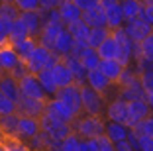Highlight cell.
I'll list each match as a JSON object with an SVG mask.
<instances>
[{
	"label": "cell",
	"mask_w": 153,
	"mask_h": 151,
	"mask_svg": "<svg viewBox=\"0 0 153 151\" xmlns=\"http://www.w3.org/2000/svg\"><path fill=\"white\" fill-rule=\"evenodd\" d=\"M43 14H45V22H43V28H41V33L37 37V41L53 51L55 39L67 26H65V22L59 16V10H49V12H43Z\"/></svg>",
	"instance_id": "7a4b0ae2"
},
{
	"label": "cell",
	"mask_w": 153,
	"mask_h": 151,
	"mask_svg": "<svg viewBox=\"0 0 153 151\" xmlns=\"http://www.w3.org/2000/svg\"><path fill=\"white\" fill-rule=\"evenodd\" d=\"M104 10H106V26H108L110 31L120 30V28L126 26V16H124V12H122L120 2L108 6V8H104Z\"/></svg>",
	"instance_id": "44dd1931"
},
{
	"label": "cell",
	"mask_w": 153,
	"mask_h": 151,
	"mask_svg": "<svg viewBox=\"0 0 153 151\" xmlns=\"http://www.w3.org/2000/svg\"><path fill=\"white\" fill-rule=\"evenodd\" d=\"M59 59H61V57H59L57 53H53L49 47H45V45L39 43L36 49H33V53L26 59V65H27V71H30V73H36V75H37V73L43 71V69L53 67Z\"/></svg>",
	"instance_id": "277c9868"
},
{
	"label": "cell",
	"mask_w": 153,
	"mask_h": 151,
	"mask_svg": "<svg viewBox=\"0 0 153 151\" xmlns=\"http://www.w3.org/2000/svg\"><path fill=\"white\" fill-rule=\"evenodd\" d=\"M39 132H41L39 118L20 114V118H18V128H16V139L27 143V141H32V139L36 138Z\"/></svg>",
	"instance_id": "8992f818"
},
{
	"label": "cell",
	"mask_w": 153,
	"mask_h": 151,
	"mask_svg": "<svg viewBox=\"0 0 153 151\" xmlns=\"http://www.w3.org/2000/svg\"><path fill=\"white\" fill-rule=\"evenodd\" d=\"M143 18L147 20L149 24H151V28H153V4H147V2H143Z\"/></svg>",
	"instance_id": "816d5d0a"
},
{
	"label": "cell",
	"mask_w": 153,
	"mask_h": 151,
	"mask_svg": "<svg viewBox=\"0 0 153 151\" xmlns=\"http://www.w3.org/2000/svg\"><path fill=\"white\" fill-rule=\"evenodd\" d=\"M14 112H18V102L0 92V116H8L14 114Z\"/></svg>",
	"instance_id": "74e56055"
},
{
	"label": "cell",
	"mask_w": 153,
	"mask_h": 151,
	"mask_svg": "<svg viewBox=\"0 0 153 151\" xmlns=\"http://www.w3.org/2000/svg\"><path fill=\"white\" fill-rule=\"evenodd\" d=\"M39 124H41V132H45L51 139H53V141H57V143L61 141V139H65L69 133L73 132V126L71 124L61 122V120H55V118H51L49 114L41 116Z\"/></svg>",
	"instance_id": "5b68a950"
},
{
	"label": "cell",
	"mask_w": 153,
	"mask_h": 151,
	"mask_svg": "<svg viewBox=\"0 0 153 151\" xmlns=\"http://www.w3.org/2000/svg\"><path fill=\"white\" fill-rule=\"evenodd\" d=\"M79 59H81V63L88 69V71L90 69H98L100 61H102V57L98 55V51H96L94 47H90V45H86L81 53H79Z\"/></svg>",
	"instance_id": "f1b7e54d"
},
{
	"label": "cell",
	"mask_w": 153,
	"mask_h": 151,
	"mask_svg": "<svg viewBox=\"0 0 153 151\" xmlns=\"http://www.w3.org/2000/svg\"><path fill=\"white\" fill-rule=\"evenodd\" d=\"M118 89H120V96L124 98V100H135V98H145V89L143 85H141V79L140 75H134L130 77V79L126 80H120L118 83Z\"/></svg>",
	"instance_id": "8fae6325"
},
{
	"label": "cell",
	"mask_w": 153,
	"mask_h": 151,
	"mask_svg": "<svg viewBox=\"0 0 153 151\" xmlns=\"http://www.w3.org/2000/svg\"><path fill=\"white\" fill-rule=\"evenodd\" d=\"M110 33H112V31H110L108 28H92V30H90V33H88V41H86V43H88L90 47L96 49L104 39H106V37L110 36Z\"/></svg>",
	"instance_id": "8d00e7d4"
},
{
	"label": "cell",
	"mask_w": 153,
	"mask_h": 151,
	"mask_svg": "<svg viewBox=\"0 0 153 151\" xmlns=\"http://www.w3.org/2000/svg\"><path fill=\"white\" fill-rule=\"evenodd\" d=\"M131 132L135 135H153V114L147 116L145 120H141L135 128H131Z\"/></svg>",
	"instance_id": "f35d334b"
},
{
	"label": "cell",
	"mask_w": 153,
	"mask_h": 151,
	"mask_svg": "<svg viewBox=\"0 0 153 151\" xmlns=\"http://www.w3.org/2000/svg\"><path fill=\"white\" fill-rule=\"evenodd\" d=\"M151 114H153V108L145 98L130 100V102H128V122L126 124L130 126V128H135L141 120H145V118L151 116Z\"/></svg>",
	"instance_id": "9c48e42d"
},
{
	"label": "cell",
	"mask_w": 153,
	"mask_h": 151,
	"mask_svg": "<svg viewBox=\"0 0 153 151\" xmlns=\"http://www.w3.org/2000/svg\"><path fill=\"white\" fill-rule=\"evenodd\" d=\"M10 30H12V22H8V20H4V18H0V36L8 39V37H10Z\"/></svg>",
	"instance_id": "f907efd6"
},
{
	"label": "cell",
	"mask_w": 153,
	"mask_h": 151,
	"mask_svg": "<svg viewBox=\"0 0 153 151\" xmlns=\"http://www.w3.org/2000/svg\"><path fill=\"white\" fill-rule=\"evenodd\" d=\"M135 61L153 63V31L145 39H141L137 43V57H135Z\"/></svg>",
	"instance_id": "f546056e"
},
{
	"label": "cell",
	"mask_w": 153,
	"mask_h": 151,
	"mask_svg": "<svg viewBox=\"0 0 153 151\" xmlns=\"http://www.w3.org/2000/svg\"><path fill=\"white\" fill-rule=\"evenodd\" d=\"M45 104H47V100L30 98V96H20V100H18V114L41 118V116L45 114Z\"/></svg>",
	"instance_id": "5bb4252c"
},
{
	"label": "cell",
	"mask_w": 153,
	"mask_h": 151,
	"mask_svg": "<svg viewBox=\"0 0 153 151\" xmlns=\"http://www.w3.org/2000/svg\"><path fill=\"white\" fill-rule=\"evenodd\" d=\"M37 77H39V83H41V86L45 89L47 96H49V98L55 96L57 90H59V86H57V83H55V79H53V71H51V67H49V69L39 71V73H37Z\"/></svg>",
	"instance_id": "1f68e13d"
},
{
	"label": "cell",
	"mask_w": 153,
	"mask_h": 151,
	"mask_svg": "<svg viewBox=\"0 0 153 151\" xmlns=\"http://www.w3.org/2000/svg\"><path fill=\"white\" fill-rule=\"evenodd\" d=\"M65 63L69 65V69H71V73H73V77H75V83L76 85H85L86 83V73H88V69H86L85 65L81 63V59L79 57H75V55H65V57H61Z\"/></svg>",
	"instance_id": "603a6c76"
},
{
	"label": "cell",
	"mask_w": 153,
	"mask_h": 151,
	"mask_svg": "<svg viewBox=\"0 0 153 151\" xmlns=\"http://www.w3.org/2000/svg\"><path fill=\"white\" fill-rule=\"evenodd\" d=\"M20 18L24 20L27 31H30V36H32V37H39L41 28H43V22H45V14L41 12V10H30V12H22V14H20Z\"/></svg>",
	"instance_id": "2e32d148"
},
{
	"label": "cell",
	"mask_w": 153,
	"mask_h": 151,
	"mask_svg": "<svg viewBox=\"0 0 153 151\" xmlns=\"http://www.w3.org/2000/svg\"><path fill=\"white\" fill-rule=\"evenodd\" d=\"M145 100H147V102L151 104V108H153V92H147V94H145Z\"/></svg>",
	"instance_id": "db71d44e"
},
{
	"label": "cell",
	"mask_w": 153,
	"mask_h": 151,
	"mask_svg": "<svg viewBox=\"0 0 153 151\" xmlns=\"http://www.w3.org/2000/svg\"><path fill=\"white\" fill-rule=\"evenodd\" d=\"M39 45V41H37V37H32V36H27L24 37V39H18V41H14V47H16V51L20 53V57L26 61L30 55L33 53V49Z\"/></svg>",
	"instance_id": "4dcf8cb0"
},
{
	"label": "cell",
	"mask_w": 153,
	"mask_h": 151,
	"mask_svg": "<svg viewBox=\"0 0 153 151\" xmlns=\"http://www.w3.org/2000/svg\"><path fill=\"white\" fill-rule=\"evenodd\" d=\"M73 132L81 139H96L106 129V118L104 116H90V114H79L73 122Z\"/></svg>",
	"instance_id": "6da1fadb"
},
{
	"label": "cell",
	"mask_w": 153,
	"mask_h": 151,
	"mask_svg": "<svg viewBox=\"0 0 153 151\" xmlns=\"http://www.w3.org/2000/svg\"><path fill=\"white\" fill-rule=\"evenodd\" d=\"M79 8L85 12V10H88V8H94V6H98L100 4V0H73Z\"/></svg>",
	"instance_id": "c3c4849f"
},
{
	"label": "cell",
	"mask_w": 153,
	"mask_h": 151,
	"mask_svg": "<svg viewBox=\"0 0 153 151\" xmlns=\"http://www.w3.org/2000/svg\"><path fill=\"white\" fill-rule=\"evenodd\" d=\"M104 133H106L114 143H118V141H122V139L130 138V135H131V128L128 124H122V122L106 120V129H104Z\"/></svg>",
	"instance_id": "d6986e66"
},
{
	"label": "cell",
	"mask_w": 153,
	"mask_h": 151,
	"mask_svg": "<svg viewBox=\"0 0 153 151\" xmlns=\"http://www.w3.org/2000/svg\"><path fill=\"white\" fill-rule=\"evenodd\" d=\"M98 69L108 77L112 83L118 85V80H120V77H122V73H124V69H126V65H124L120 59H102Z\"/></svg>",
	"instance_id": "ac0fdd59"
},
{
	"label": "cell",
	"mask_w": 153,
	"mask_h": 151,
	"mask_svg": "<svg viewBox=\"0 0 153 151\" xmlns=\"http://www.w3.org/2000/svg\"><path fill=\"white\" fill-rule=\"evenodd\" d=\"M140 79H141V85H143L145 92H153V65L140 71Z\"/></svg>",
	"instance_id": "ab89813d"
},
{
	"label": "cell",
	"mask_w": 153,
	"mask_h": 151,
	"mask_svg": "<svg viewBox=\"0 0 153 151\" xmlns=\"http://www.w3.org/2000/svg\"><path fill=\"white\" fill-rule=\"evenodd\" d=\"M20 8L14 4L12 0H0V18L8 20V22H14V20L20 18Z\"/></svg>",
	"instance_id": "836d02e7"
},
{
	"label": "cell",
	"mask_w": 153,
	"mask_h": 151,
	"mask_svg": "<svg viewBox=\"0 0 153 151\" xmlns=\"http://www.w3.org/2000/svg\"><path fill=\"white\" fill-rule=\"evenodd\" d=\"M79 151H98V143H96V139H82Z\"/></svg>",
	"instance_id": "681fc988"
},
{
	"label": "cell",
	"mask_w": 153,
	"mask_h": 151,
	"mask_svg": "<svg viewBox=\"0 0 153 151\" xmlns=\"http://www.w3.org/2000/svg\"><path fill=\"white\" fill-rule=\"evenodd\" d=\"M96 143H98V151H116V143H114L106 133L98 135V138H96Z\"/></svg>",
	"instance_id": "b9f144b4"
},
{
	"label": "cell",
	"mask_w": 153,
	"mask_h": 151,
	"mask_svg": "<svg viewBox=\"0 0 153 151\" xmlns=\"http://www.w3.org/2000/svg\"><path fill=\"white\" fill-rule=\"evenodd\" d=\"M6 41H8L6 37H2V36H0V45H2V43H6Z\"/></svg>",
	"instance_id": "9f6ffc18"
},
{
	"label": "cell",
	"mask_w": 153,
	"mask_h": 151,
	"mask_svg": "<svg viewBox=\"0 0 153 151\" xmlns=\"http://www.w3.org/2000/svg\"><path fill=\"white\" fill-rule=\"evenodd\" d=\"M104 118L110 120V122H122V124H126L128 122V100H124L122 96H116L112 100H108Z\"/></svg>",
	"instance_id": "4fadbf2b"
},
{
	"label": "cell",
	"mask_w": 153,
	"mask_h": 151,
	"mask_svg": "<svg viewBox=\"0 0 153 151\" xmlns=\"http://www.w3.org/2000/svg\"><path fill=\"white\" fill-rule=\"evenodd\" d=\"M0 151H8V149H6V147L2 145V143H0Z\"/></svg>",
	"instance_id": "6f0895ef"
},
{
	"label": "cell",
	"mask_w": 153,
	"mask_h": 151,
	"mask_svg": "<svg viewBox=\"0 0 153 151\" xmlns=\"http://www.w3.org/2000/svg\"><path fill=\"white\" fill-rule=\"evenodd\" d=\"M116 151H137V145H135V135L131 133L128 139H122V141L116 143Z\"/></svg>",
	"instance_id": "ee69618b"
},
{
	"label": "cell",
	"mask_w": 153,
	"mask_h": 151,
	"mask_svg": "<svg viewBox=\"0 0 153 151\" xmlns=\"http://www.w3.org/2000/svg\"><path fill=\"white\" fill-rule=\"evenodd\" d=\"M20 61H24V59L20 57V53L16 51L12 41H6V43L0 45V69H4L6 73H10Z\"/></svg>",
	"instance_id": "9a60e30c"
},
{
	"label": "cell",
	"mask_w": 153,
	"mask_h": 151,
	"mask_svg": "<svg viewBox=\"0 0 153 151\" xmlns=\"http://www.w3.org/2000/svg\"><path fill=\"white\" fill-rule=\"evenodd\" d=\"M67 30L71 31V36L75 37V41H82V43H86V41H88V33H90L92 28L81 18V20H76V22L67 24Z\"/></svg>",
	"instance_id": "4316f807"
},
{
	"label": "cell",
	"mask_w": 153,
	"mask_h": 151,
	"mask_svg": "<svg viewBox=\"0 0 153 151\" xmlns=\"http://www.w3.org/2000/svg\"><path fill=\"white\" fill-rule=\"evenodd\" d=\"M18 118H20L18 112H14V114H8V116H0V133H2L4 138H16Z\"/></svg>",
	"instance_id": "83f0119b"
},
{
	"label": "cell",
	"mask_w": 153,
	"mask_h": 151,
	"mask_svg": "<svg viewBox=\"0 0 153 151\" xmlns=\"http://www.w3.org/2000/svg\"><path fill=\"white\" fill-rule=\"evenodd\" d=\"M135 145L137 151H153V135H135Z\"/></svg>",
	"instance_id": "60d3db41"
},
{
	"label": "cell",
	"mask_w": 153,
	"mask_h": 151,
	"mask_svg": "<svg viewBox=\"0 0 153 151\" xmlns=\"http://www.w3.org/2000/svg\"><path fill=\"white\" fill-rule=\"evenodd\" d=\"M27 73H30V71H27V65H26V61H20L18 65H16V67L12 69V71L8 73V75H12L16 80H20L24 75H27Z\"/></svg>",
	"instance_id": "bcb514c9"
},
{
	"label": "cell",
	"mask_w": 153,
	"mask_h": 151,
	"mask_svg": "<svg viewBox=\"0 0 153 151\" xmlns=\"http://www.w3.org/2000/svg\"><path fill=\"white\" fill-rule=\"evenodd\" d=\"M120 0H100V6H104V8H108V6H112V4H118Z\"/></svg>",
	"instance_id": "f5cc1de1"
},
{
	"label": "cell",
	"mask_w": 153,
	"mask_h": 151,
	"mask_svg": "<svg viewBox=\"0 0 153 151\" xmlns=\"http://www.w3.org/2000/svg\"><path fill=\"white\" fill-rule=\"evenodd\" d=\"M124 30L130 33V37L135 41V43H140L141 39H145V37L149 36L153 31L151 24L147 22V20L143 18V14L141 16H137V18H131V20H126V26H124Z\"/></svg>",
	"instance_id": "7c38bea8"
},
{
	"label": "cell",
	"mask_w": 153,
	"mask_h": 151,
	"mask_svg": "<svg viewBox=\"0 0 153 151\" xmlns=\"http://www.w3.org/2000/svg\"><path fill=\"white\" fill-rule=\"evenodd\" d=\"M61 0H39V10L41 12H49V10H57Z\"/></svg>",
	"instance_id": "7dc6e473"
},
{
	"label": "cell",
	"mask_w": 153,
	"mask_h": 151,
	"mask_svg": "<svg viewBox=\"0 0 153 151\" xmlns=\"http://www.w3.org/2000/svg\"><path fill=\"white\" fill-rule=\"evenodd\" d=\"M81 94H82V112L90 116H104L106 112V104H108V98L104 96L102 92L94 90L92 86L81 85Z\"/></svg>",
	"instance_id": "3957f363"
},
{
	"label": "cell",
	"mask_w": 153,
	"mask_h": 151,
	"mask_svg": "<svg viewBox=\"0 0 153 151\" xmlns=\"http://www.w3.org/2000/svg\"><path fill=\"white\" fill-rule=\"evenodd\" d=\"M120 6H122V12H124L126 20L137 18L143 12V2L141 0H120Z\"/></svg>",
	"instance_id": "d6a6232c"
},
{
	"label": "cell",
	"mask_w": 153,
	"mask_h": 151,
	"mask_svg": "<svg viewBox=\"0 0 153 151\" xmlns=\"http://www.w3.org/2000/svg\"><path fill=\"white\" fill-rule=\"evenodd\" d=\"M30 36V31H27V28H26V24H24V20L22 18H18V20H14L12 22V30H10V37H8V41H18V39H24V37H27Z\"/></svg>",
	"instance_id": "d590c367"
},
{
	"label": "cell",
	"mask_w": 153,
	"mask_h": 151,
	"mask_svg": "<svg viewBox=\"0 0 153 151\" xmlns=\"http://www.w3.org/2000/svg\"><path fill=\"white\" fill-rule=\"evenodd\" d=\"M20 8V12H30V10H39V0H12Z\"/></svg>",
	"instance_id": "7bdbcfd3"
},
{
	"label": "cell",
	"mask_w": 153,
	"mask_h": 151,
	"mask_svg": "<svg viewBox=\"0 0 153 151\" xmlns=\"http://www.w3.org/2000/svg\"><path fill=\"white\" fill-rule=\"evenodd\" d=\"M73 45H75V37H73L71 31L65 28V30L59 33V37L55 39L53 53H57L59 57H65V55H69V53L73 51Z\"/></svg>",
	"instance_id": "cb8c5ba5"
},
{
	"label": "cell",
	"mask_w": 153,
	"mask_h": 151,
	"mask_svg": "<svg viewBox=\"0 0 153 151\" xmlns=\"http://www.w3.org/2000/svg\"><path fill=\"white\" fill-rule=\"evenodd\" d=\"M4 75H6V71H4V69H0V80L4 79Z\"/></svg>",
	"instance_id": "11a10c76"
},
{
	"label": "cell",
	"mask_w": 153,
	"mask_h": 151,
	"mask_svg": "<svg viewBox=\"0 0 153 151\" xmlns=\"http://www.w3.org/2000/svg\"><path fill=\"white\" fill-rule=\"evenodd\" d=\"M51 71H53V79H55V83H57L59 89H63V86L73 85V83H75V77H73L69 65L63 61V59H59V61L51 67Z\"/></svg>",
	"instance_id": "e0dca14e"
},
{
	"label": "cell",
	"mask_w": 153,
	"mask_h": 151,
	"mask_svg": "<svg viewBox=\"0 0 153 151\" xmlns=\"http://www.w3.org/2000/svg\"><path fill=\"white\" fill-rule=\"evenodd\" d=\"M55 96H57L59 100H63V102L67 104V106L71 108V110L75 112L76 116L82 114V94H81V85H76V83H73V85H67V86H63V89H59Z\"/></svg>",
	"instance_id": "ba28073f"
},
{
	"label": "cell",
	"mask_w": 153,
	"mask_h": 151,
	"mask_svg": "<svg viewBox=\"0 0 153 151\" xmlns=\"http://www.w3.org/2000/svg\"><path fill=\"white\" fill-rule=\"evenodd\" d=\"M59 16L61 20L65 22V26L71 22H76V20L82 18V10L73 2V0H61V4H59Z\"/></svg>",
	"instance_id": "ffe728a7"
},
{
	"label": "cell",
	"mask_w": 153,
	"mask_h": 151,
	"mask_svg": "<svg viewBox=\"0 0 153 151\" xmlns=\"http://www.w3.org/2000/svg\"><path fill=\"white\" fill-rule=\"evenodd\" d=\"M96 51H98V55L102 59H120V45H118L116 37L112 33L96 47Z\"/></svg>",
	"instance_id": "d4e9b609"
},
{
	"label": "cell",
	"mask_w": 153,
	"mask_h": 151,
	"mask_svg": "<svg viewBox=\"0 0 153 151\" xmlns=\"http://www.w3.org/2000/svg\"><path fill=\"white\" fill-rule=\"evenodd\" d=\"M82 20L88 24L90 28H108L106 26V10L104 6H94V8H88L82 12Z\"/></svg>",
	"instance_id": "7402d4cb"
},
{
	"label": "cell",
	"mask_w": 153,
	"mask_h": 151,
	"mask_svg": "<svg viewBox=\"0 0 153 151\" xmlns=\"http://www.w3.org/2000/svg\"><path fill=\"white\" fill-rule=\"evenodd\" d=\"M18 83H20V94H22V96L39 98V100H47V98H49L47 92H45V89L39 83V77H37L36 73H27V75H24Z\"/></svg>",
	"instance_id": "52a82bcc"
},
{
	"label": "cell",
	"mask_w": 153,
	"mask_h": 151,
	"mask_svg": "<svg viewBox=\"0 0 153 151\" xmlns=\"http://www.w3.org/2000/svg\"><path fill=\"white\" fill-rule=\"evenodd\" d=\"M45 114H49L51 118L55 120H61V122H67V124H73L76 118V114L63 102L59 100L57 96H51L47 98V104H45Z\"/></svg>",
	"instance_id": "30bf717a"
},
{
	"label": "cell",
	"mask_w": 153,
	"mask_h": 151,
	"mask_svg": "<svg viewBox=\"0 0 153 151\" xmlns=\"http://www.w3.org/2000/svg\"><path fill=\"white\" fill-rule=\"evenodd\" d=\"M0 92L10 96L12 100H16V102H18L20 96H22V94H20V83L14 79L12 75H8V73L4 75V79L0 80Z\"/></svg>",
	"instance_id": "484cf974"
},
{
	"label": "cell",
	"mask_w": 153,
	"mask_h": 151,
	"mask_svg": "<svg viewBox=\"0 0 153 151\" xmlns=\"http://www.w3.org/2000/svg\"><path fill=\"white\" fill-rule=\"evenodd\" d=\"M141 2H145V0H141Z\"/></svg>",
	"instance_id": "680465c9"
},
{
	"label": "cell",
	"mask_w": 153,
	"mask_h": 151,
	"mask_svg": "<svg viewBox=\"0 0 153 151\" xmlns=\"http://www.w3.org/2000/svg\"><path fill=\"white\" fill-rule=\"evenodd\" d=\"M2 145H4V147H6L8 151H32V147L27 145V143L20 141V139H16V138H14L12 141L8 143V145H6V143H2Z\"/></svg>",
	"instance_id": "f6af8a7d"
},
{
	"label": "cell",
	"mask_w": 153,
	"mask_h": 151,
	"mask_svg": "<svg viewBox=\"0 0 153 151\" xmlns=\"http://www.w3.org/2000/svg\"><path fill=\"white\" fill-rule=\"evenodd\" d=\"M81 141H82V139L79 138L75 132H71L65 139H61V141L57 143L55 151H79V149H81Z\"/></svg>",
	"instance_id": "e575fe53"
}]
</instances>
